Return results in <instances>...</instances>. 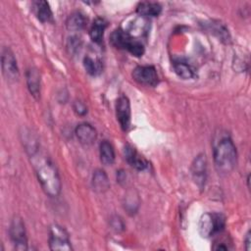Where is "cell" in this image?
Returning <instances> with one entry per match:
<instances>
[{
	"instance_id": "10",
	"label": "cell",
	"mask_w": 251,
	"mask_h": 251,
	"mask_svg": "<svg viewBox=\"0 0 251 251\" xmlns=\"http://www.w3.org/2000/svg\"><path fill=\"white\" fill-rule=\"evenodd\" d=\"M130 103L126 96L123 95L116 102V116L123 130H127L130 126Z\"/></svg>"
},
{
	"instance_id": "17",
	"label": "cell",
	"mask_w": 251,
	"mask_h": 251,
	"mask_svg": "<svg viewBox=\"0 0 251 251\" xmlns=\"http://www.w3.org/2000/svg\"><path fill=\"white\" fill-rule=\"evenodd\" d=\"M106 27H107V22L104 19L102 18L95 19L89 30V36L91 40L95 43H100L103 40V35Z\"/></svg>"
},
{
	"instance_id": "1",
	"label": "cell",
	"mask_w": 251,
	"mask_h": 251,
	"mask_svg": "<svg viewBox=\"0 0 251 251\" xmlns=\"http://www.w3.org/2000/svg\"><path fill=\"white\" fill-rule=\"evenodd\" d=\"M30 157L37 179L44 192L50 197L58 196L61 191V179L52 161L41 154L39 150Z\"/></svg>"
},
{
	"instance_id": "18",
	"label": "cell",
	"mask_w": 251,
	"mask_h": 251,
	"mask_svg": "<svg viewBox=\"0 0 251 251\" xmlns=\"http://www.w3.org/2000/svg\"><path fill=\"white\" fill-rule=\"evenodd\" d=\"M99 153H100V161L105 166H111L115 162V150L112 144L107 141L103 140L99 146Z\"/></svg>"
},
{
	"instance_id": "20",
	"label": "cell",
	"mask_w": 251,
	"mask_h": 251,
	"mask_svg": "<svg viewBox=\"0 0 251 251\" xmlns=\"http://www.w3.org/2000/svg\"><path fill=\"white\" fill-rule=\"evenodd\" d=\"M86 25V19L85 17L79 13V12H75L71 14L66 22V26L69 30L72 31H78L81 30Z\"/></svg>"
},
{
	"instance_id": "22",
	"label": "cell",
	"mask_w": 251,
	"mask_h": 251,
	"mask_svg": "<svg viewBox=\"0 0 251 251\" xmlns=\"http://www.w3.org/2000/svg\"><path fill=\"white\" fill-rule=\"evenodd\" d=\"M174 70H175L176 74L183 79H189L194 76L193 69L186 62H183L180 60L176 61L174 63Z\"/></svg>"
},
{
	"instance_id": "13",
	"label": "cell",
	"mask_w": 251,
	"mask_h": 251,
	"mask_svg": "<svg viewBox=\"0 0 251 251\" xmlns=\"http://www.w3.org/2000/svg\"><path fill=\"white\" fill-rule=\"evenodd\" d=\"M124 155L126 162L134 169L142 171L147 167L146 160L140 156L137 151L130 145H126L124 148Z\"/></svg>"
},
{
	"instance_id": "25",
	"label": "cell",
	"mask_w": 251,
	"mask_h": 251,
	"mask_svg": "<svg viewBox=\"0 0 251 251\" xmlns=\"http://www.w3.org/2000/svg\"><path fill=\"white\" fill-rule=\"evenodd\" d=\"M77 47H80V40L77 37H71L68 43V48L70 49V52H74L77 50Z\"/></svg>"
},
{
	"instance_id": "8",
	"label": "cell",
	"mask_w": 251,
	"mask_h": 251,
	"mask_svg": "<svg viewBox=\"0 0 251 251\" xmlns=\"http://www.w3.org/2000/svg\"><path fill=\"white\" fill-rule=\"evenodd\" d=\"M131 75L136 82L147 86H155L159 81L156 69L153 66H137Z\"/></svg>"
},
{
	"instance_id": "15",
	"label": "cell",
	"mask_w": 251,
	"mask_h": 251,
	"mask_svg": "<svg viewBox=\"0 0 251 251\" xmlns=\"http://www.w3.org/2000/svg\"><path fill=\"white\" fill-rule=\"evenodd\" d=\"M206 27L209 31H211L214 35H216L221 41L229 43L230 35H229L228 29L226 27V25L224 24H222L221 22H218V21L217 22L212 21V22L206 24Z\"/></svg>"
},
{
	"instance_id": "4",
	"label": "cell",
	"mask_w": 251,
	"mask_h": 251,
	"mask_svg": "<svg viewBox=\"0 0 251 251\" xmlns=\"http://www.w3.org/2000/svg\"><path fill=\"white\" fill-rule=\"evenodd\" d=\"M226 226V218L220 213H206L198 223V231L202 237L208 238L221 233Z\"/></svg>"
},
{
	"instance_id": "11",
	"label": "cell",
	"mask_w": 251,
	"mask_h": 251,
	"mask_svg": "<svg viewBox=\"0 0 251 251\" xmlns=\"http://www.w3.org/2000/svg\"><path fill=\"white\" fill-rule=\"evenodd\" d=\"M75 135L78 141L83 145H91L97 138L96 129L89 124H79L75 127Z\"/></svg>"
},
{
	"instance_id": "9",
	"label": "cell",
	"mask_w": 251,
	"mask_h": 251,
	"mask_svg": "<svg viewBox=\"0 0 251 251\" xmlns=\"http://www.w3.org/2000/svg\"><path fill=\"white\" fill-rule=\"evenodd\" d=\"M191 175L195 183L202 188L205 185L207 175V159L205 154L197 155L191 163Z\"/></svg>"
},
{
	"instance_id": "3",
	"label": "cell",
	"mask_w": 251,
	"mask_h": 251,
	"mask_svg": "<svg viewBox=\"0 0 251 251\" xmlns=\"http://www.w3.org/2000/svg\"><path fill=\"white\" fill-rule=\"evenodd\" d=\"M110 42L114 47L127 50L135 57H141L144 53L143 44L122 28H117L111 33Z\"/></svg>"
},
{
	"instance_id": "21",
	"label": "cell",
	"mask_w": 251,
	"mask_h": 251,
	"mask_svg": "<svg viewBox=\"0 0 251 251\" xmlns=\"http://www.w3.org/2000/svg\"><path fill=\"white\" fill-rule=\"evenodd\" d=\"M83 66L85 71L91 75H97L101 74L103 70V65L101 61L97 58L91 56H85L83 59Z\"/></svg>"
},
{
	"instance_id": "7",
	"label": "cell",
	"mask_w": 251,
	"mask_h": 251,
	"mask_svg": "<svg viewBox=\"0 0 251 251\" xmlns=\"http://www.w3.org/2000/svg\"><path fill=\"white\" fill-rule=\"evenodd\" d=\"M1 67L2 73L5 78L10 82H15L20 76L17 60L12 50L8 47H4L1 53Z\"/></svg>"
},
{
	"instance_id": "14",
	"label": "cell",
	"mask_w": 251,
	"mask_h": 251,
	"mask_svg": "<svg viewBox=\"0 0 251 251\" xmlns=\"http://www.w3.org/2000/svg\"><path fill=\"white\" fill-rule=\"evenodd\" d=\"M92 188L97 193H104L110 188V181L108 176L103 170H96L93 173L91 180Z\"/></svg>"
},
{
	"instance_id": "26",
	"label": "cell",
	"mask_w": 251,
	"mask_h": 251,
	"mask_svg": "<svg viewBox=\"0 0 251 251\" xmlns=\"http://www.w3.org/2000/svg\"><path fill=\"white\" fill-rule=\"evenodd\" d=\"M244 242H245L246 250H250V242H251V239H250V231H248V232L246 233V236H245Z\"/></svg>"
},
{
	"instance_id": "23",
	"label": "cell",
	"mask_w": 251,
	"mask_h": 251,
	"mask_svg": "<svg viewBox=\"0 0 251 251\" xmlns=\"http://www.w3.org/2000/svg\"><path fill=\"white\" fill-rule=\"evenodd\" d=\"M73 109L78 116H84L87 113V108L81 101H75L73 104Z\"/></svg>"
},
{
	"instance_id": "6",
	"label": "cell",
	"mask_w": 251,
	"mask_h": 251,
	"mask_svg": "<svg viewBox=\"0 0 251 251\" xmlns=\"http://www.w3.org/2000/svg\"><path fill=\"white\" fill-rule=\"evenodd\" d=\"M10 238L13 242L14 248L19 251H25L27 249V238L25 224L22 218L16 216L13 218L9 227Z\"/></svg>"
},
{
	"instance_id": "16",
	"label": "cell",
	"mask_w": 251,
	"mask_h": 251,
	"mask_svg": "<svg viewBox=\"0 0 251 251\" xmlns=\"http://www.w3.org/2000/svg\"><path fill=\"white\" fill-rule=\"evenodd\" d=\"M136 12L144 17H157L162 12V7L157 2H140L136 7Z\"/></svg>"
},
{
	"instance_id": "2",
	"label": "cell",
	"mask_w": 251,
	"mask_h": 251,
	"mask_svg": "<svg viewBox=\"0 0 251 251\" xmlns=\"http://www.w3.org/2000/svg\"><path fill=\"white\" fill-rule=\"evenodd\" d=\"M214 165L220 175L230 174L237 164V152L235 145L229 137L222 138L214 147Z\"/></svg>"
},
{
	"instance_id": "19",
	"label": "cell",
	"mask_w": 251,
	"mask_h": 251,
	"mask_svg": "<svg viewBox=\"0 0 251 251\" xmlns=\"http://www.w3.org/2000/svg\"><path fill=\"white\" fill-rule=\"evenodd\" d=\"M33 8L37 19L41 23H48L52 19V11L48 2L46 1H35L33 3Z\"/></svg>"
},
{
	"instance_id": "12",
	"label": "cell",
	"mask_w": 251,
	"mask_h": 251,
	"mask_svg": "<svg viewBox=\"0 0 251 251\" xmlns=\"http://www.w3.org/2000/svg\"><path fill=\"white\" fill-rule=\"evenodd\" d=\"M25 76L29 93L35 99H38L40 97V74L38 70L33 67L27 69Z\"/></svg>"
},
{
	"instance_id": "24",
	"label": "cell",
	"mask_w": 251,
	"mask_h": 251,
	"mask_svg": "<svg viewBox=\"0 0 251 251\" xmlns=\"http://www.w3.org/2000/svg\"><path fill=\"white\" fill-rule=\"evenodd\" d=\"M111 226H112V228H114L116 231H121L124 229V223L123 221L121 220L120 217H113L111 219Z\"/></svg>"
},
{
	"instance_id": "5",
	"label": "cell",
	"mask_w": 251,
	"mask_h": 251,
	"mask_svg": "<svg viewBox=\"0 0 251 251\" xmlns=\"http://www.w3.org/2000/svg\"><path fill=\"white\" fill-rule=\"evenodd\" d=\"M49 247L54 251H72L69 234L64 227L53 225L49 229Z\"/></svg>"
}]
</instances>
